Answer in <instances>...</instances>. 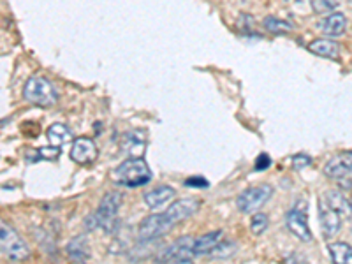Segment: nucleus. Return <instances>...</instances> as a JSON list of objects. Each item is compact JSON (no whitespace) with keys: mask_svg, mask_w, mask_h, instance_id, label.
<instances>
[{"mask_svg":"<svg viewBox=\"0 0 352 264\" xmlns=\"http://www.w3.org/2000/svg\"><path fill=\"white\" fill-rule=\"evenodd\" d=\"M319 220H320V228H322V232H324L326 238H333L336 232L340 231L342 228L340 213L336 212L335 208H331L326 201H320L319 203Z\"/></svg>","mask_w":352,"mask_h":264,"instance_id":"11","label":"nucleus"},{"mask_svg":"<svg viewBox=\"0 0 352 264\" xmlns=\"http://www.w3.org/2000/svg\"><path fill=\"white\" fill-rule=\"evenodd\" d=\"M97 155H99V150L90 138H76L72 143L71 159L76 164H92V162H96Z\"/></svg>","mask_w":352,"mask_h":264,"instance_id":"10","label":"nucleus"},{"mask_svg":"<svg viewBox=\"0 0 352 264\" xmlns=\"http://www.w3.org/2000/svg\"><path fill=\"white\" fill-rule=\"evenodd\" d=\"M345 28H347V18L342 12H331L320 23V30L328 37H340L345 32Z\"/></svg>","mask_w":352,"mask_h":264,"instance_id":"18","label":"nucleus"},{"mask_svg":"<svg viewBox=\"0 0 352 264\" xmlns=\"http://www.w3.org/2000/svg\"><path fill=\"white\" fill-rule=\"evenodd\" d=\"M171 228L173 224L164 213L162 215L155 213V215H148L146 219L141 220L140 228H138V236H140L141 241H155Z\"/></svg>","mask_w":352,"mask_h":264,"instance_id":"6","label":"nucleus"},{"mask_svg":"<svg viewBox=\"0 0 352 264\" xmlns=\"http://www.w3.org/2000/svg\"><path fill=\"white\" fill-rule=\"evenodd\" d=\"M236 250V245L231 243V241H220L219 245L215 247V250H213L212 254H210V257H215V259H226V257L231 256L232 252Z\"/></svg>","mask_w":352,"mask_h":264,"instance_id":"23","label":"nucleus"},{"mask_svg":"<svg viewBox=\"0 0 352 264\" xmlns=\"http://www.w3.org/2000/svg\"><path fill=\"white\" fill-rule=\"evenodd\" d=\"M166 264H194V263L188 259V257H180V259H173V261H169V263H166Z\"/></svg>","mask_w":352,"mask_h":264,"instance_id":"30","label":"nucleus"},{"mask_svg":"<svg viewBox=\"0 0 352 264\" xmlns=\"http://www.w3.org/2000/svg\"><path fill=\"white\" fill-rule=\"evenodd\" d=\"M65 252H67L69 259L72 263H78V264H85L88 259H90V247H88V240L85 234L81 236L72 238L71 241L67 243L65 247Z\"/></svg>","mask_w":352,"mask_h":264,"instance_id":"14","label":"nucleus"},{"mask_svg":"<svg viewBox=\"0 0 352 264\" xmlns=\"http://www.w3.org/2000/svg\"><path fill=\"white\" fill-rule=\"evenodd\" d=\"M23 97L30 104L41 106V108H52L58 102V92L53 83H50L43 76H30L25 83Z\"/></svg>","mask_w":352,"mask_h":264,"instance_id":"2","label":"nucleus"},{"mask_svg":"<svg viewBox=\"0 0 352 264\" xmlns=\"http://www.w3.org/2000/svg\"><path fill=\"white\" fill-rule=\"evenodd\" d=\"M122 150L131 157H143L146 150V134L143 131H129L122 136Z\"/></svg>","mask_w":352,"mask_h":264,"instance_id":"13","label":"nucleus"},{"mask_svg":"<svg viewBox=\"0 0 352 264\" xmlns=\"http://www.w3.org/2000/svg\"><path fill=\"white\" fill-rule=\"evenodd\" d=\"M270 164H272V160H270V157L266 155V153H263V155L257 157V162H256V169L257 171H263V169L270 168Z\"/></svg>","mask_w":352,"mask_h":264,"instance_id":"28","label":"nucleus"},{"mask_svg":"<svg viewBox=\"0 0 352 264\" xmlns=\"http://www.w3.org/2000/svg\"><path fill=\"white\" fill-rule=\"evenodd\" d=\"M352 173V153H338L324 166V175L331 180H342Z\"/></svg>","mask_w":352,"mask_h":264,"instance_id":"12","label":"nucleus"},{"mask_svg":"<svg viewBox=\"0 0 352 264\" xmlns=\"http://www.w3.org/2000/svg\"><path fill=\"white\" fill-rule=\"evenodd\" d=\"M115 184L124 187H141L152 180V171L143 157H131L111 171Z\"/></svg>","mask_w":352,"mask_h":264,"instance_id":"1","label":"nucleus"},{"mask_svg":"<svg viewBox=\"0 0 352 264\" xmlns=\"http://www.w3.org/2000/svg\"><path fill=\"white\" fill-rule=\"evenodd\" d=\"M312 164V159L305 153H298V155L292 157V168L296 169V171H301V169L308 168V166Z\"/></svg>","mask_w":352,"mask_h":264,"instance_id":"26","label":"nucleus"},{"mask_svg":"<svg viewBox=\"0 0 352 264\" xmlns=\"http://www.w3.org/2000/svg\"><path fill=\"white\" fill-rule=\"evenodd\" d=\"M349 2H352V0H349Z\"/></svg>","mask_w":352,"mask_h":264,"instance_id":"32","label":"nucleus"},{"mask_svg":"<svg viewBox=\"0 0 352 264\" xmlns=\"http://www.w3.org/2000/svg\"><path fill=\"white\" fill-rule=\"evenodd\" d=\"M342 0H310V6H312L314 12L317 14H324V12L335 11L338 6H340Z\"/></svg>","mask_w":352,"mask_h":264,"instance_id":"22","label":"nucleus"},{"mask_svg":"<svg viewBox=\"0 0 352 264\" xmlns=\"http://www.w3.org/2000/svg\"><path fill=\"white\" fill-rule=\"evenodd\" d=\"M0 243H2V254L8 259L25 261L30 256V248L25 243L23 238L6 222H2V226H0Z\"/></svg>","mask_w":352,"mask_h":264,"instance_id":"3","label":"nucleus"},{"mask_svg":"<svg viewBox=\"0 0 352 264\" xmlns=\"http://www.w3.org/2000/svg\"><path fill=\"white\" fill-rule=\"evenodd\" d=\"M122 204V194L120 192H108L102 201H100L99 208L94 213L99 228H102L104 231L113 232L116 226V213Z\"/></svg>","mask_w":352,"mask_h":264,"instance_id":"4","label":"nucleus"},{"mask_svg":"<svg viewBox=\"0 0 352 264\" xmlns=\"http://www.w3.org/2000/svg\"><path fill=\"white\" fill-rule=\"evenodd\" d=\"M173 197H175V188L169 187V185H159V187L152 188V190H146L143 199L150 210H155L164 203H168L169 199H173Z\"/></svg>","mask_w":352,"mask_h":264,"instance_id":"15","label":"nucleus"},{"mask_svg":"<svg viewBox=\"0 0 352 264\" xmlns=\"http://www.w3.org/2000/svg\"><path fill=\"white\" fill-rule=\"evenodd\" d=\"M185 185H187V187L204 188V187H208V182L204 180V178H188V180L185 182Z\"/></svg>","mask_w":352,"mask_h":264,"instance_id":"29","label":"nucleus"},{"mask_svg":"<svg viewBox=\"0 0 352 264\" xmlns=\"http://www.w3.org/2000/svg\"><path fill=\"white\" fill-rule=\"evenodd\" d=\"M326 199H328L326 203H328L331 208H335L338 213H344V212H347V210H349L347 201L344 199V196H342V194L328 192V194H326Z\"/></svg>","mask_w":352,"mask_h":264,"instance_id":"24","label":"nucleus"},{"mask_svg":"<svg viewBox=\"0 0 352 264\" xmlns=\"http://www.w3.org/2000/svg\"><path fill=\"white\" fill-rule=\"evenodd\" d=\"M199 206L201 199H197V197H184V199H178L176 203H173L166 210L164 215L168 217V220L173 226L180 224V222L187 220L188 217H192L199 210Z\"/></svg>","mask_w":352,"mask_h":264,"instance_id":"8","label":"nucleus"},{"mask_svg":"<svg viewBox=\"0 0 352 264\" xmlns=\"http://www.w3.org/2000/svg\"><path fill=\"white\" fill-rule=\"evenodd\" d=\"M351 208H352V203H351Z\"/></svg>","mask_w":352,"mask_h":264,"instance_id":"31","label":"nucleus"},{"mask_svg":"<svg viewBox=\"0 0 352 264\" xmlns=\"http://www.w3.org/2000/svg\"><path fill=\"white\" fill-rule=\"evenodd\" d=\"M264 28L268 30L270 34H278V36H284V34L291 32L294 25L289 23V21L280 20V18H275V16H268L266 20L263 21Z\"/></svg>","mask_w":352,"mask_h":264,"instance_id":"21","label":"nucleus"},{"mask_svg":"<svg viewBox=\"0 0 352 264\" xmlns=\"http://www.w3.org/2000/svg\"><path fill=\"white\" fill-rule=\"evenodd\" d=\"M39 157H43L44 160H55L58 159V155H60V148L58 146H43V148H39Z\"/></svg>","mask_w":352,"mask_h":264,"instance_id":"27","label":"nucleus"},{"mask_svg":"<svg viewBox=\"0 0 352 264\" xmlns=\"http://www.w3.org/2000/svg\"><path fill=\"white\" fill-rule=\"evenodd\" d=\"M46 136H48L50 143H52L53 146H58V148H60V144L69 143V141L72 140V132L67 125L53 124L50 125L48 131H46Z\"/></svg>","mask_w":352,"mask_h":264,"instance_id":"20","label":"nucleus"},{"mask_svg":"<svg viewBox=\"0 0 352 264\" xmlns=\"http://www.w3.org/2000/svg\"><path fill=\"white\" fill-rule=\"evenodd\" d=\"M268 215H264V213H256L250 220V231L254 234H263L266 229H268Z\"/></svg>","mask_w":352,"mask_h":264,"instance_id":"25","label":"nucleus"},{"mask_svg":"<svg viewBox=\"0 0 352 264\" xmlns=\"http://www.w3.org/2000/svg\"><path fill=\"white\" fill-rule=\"evenodd\" d=\"M194 241L196 238H190V236H182L175 241V243L168 245L164 250H160L159 257V263H169L173 259H180V257H190L194 256Z\"/></svg>","mask_w":352,"mask_h":264,"instance_id":"9","label":"nucleus"},{"mask_svg":"<svg viewBox=\"0 0 352 264\" xmlns=\"http://www.w3.org/2000/svg\"><path fill=\"white\" fill-rule=\"evenodd\" d=\"M285 226H287L289 232L294 234L298 240L301 241L312 240V231H310V226H308L307 206L301 210V201L300 204H296L294 208L287 212V215H285Z\"/></svg>","mask_w":352,"mask_h":264,"instance_id":"7","label":"nucleus"},{"mask_svg":"<svg viewBox=\"0 0 352 264\" xmlns=\"http://www.w3.org/2000/svg\"><path fill=\"white\" fill-rule=\"evenodd\" d=\"M333 264H352V247L344 241H335L328 247Z\"/></svg>","mask_w":352,"mask_h":264,"instance_id":"19","label":"nucleus"},{"mask_svg":"<svg viewBox=\"0 0 352 264\" xmlns=\"http://www.w3.org/2000/svg\"><path fill=\"white\" fill-rule=\"evenodd\" d=\"M273 188L270 185H259V187H250L236 197V206L240 212L252 213L259 210L263 204L268 203L272 197Z\"/></svg>","mask_w":352,"mask_h":264,"instance_id":"5","label":"nucleus"},{"mask_svg":"<svg viewBox=\"0 0 352 264\" xmlns=\"http://www.w3.org/2000/svg\"><path fill=\"white\" fill-rule=\"evenodd\" d=\"M308 52L322 58H331L336 60L340 56V44L333 39H316L308 44Z\"/></svg>","mask_w":352,"mask_h":264,"instance_id":"16","label":"nucleus"},{"mask_svg":"<svg viewBox=\"0 0 352 264\" xmlns=\"http://www.w3.org/2000/svg\"><path fill=\"white\" fill-rule=\"evenodd\" d=\"M222 240H224L222 231H212L208 234L196 238V241H194V256H210Z\"/></svg>","mask_w":352,"mask_h":264,"instance_id":"17","label":"nucleus"}]
</instances>
